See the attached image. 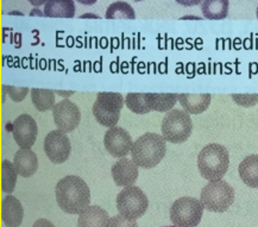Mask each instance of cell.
Returning <instances> with one entry per match:
<instances>
[{"instance_id": "1", "label": "cell", "mask_w": 258, "mask_h": 227, "mask_svg": "<svg viewBox=\"0 0 258 227\" xmlns=\"http://www.w3.org/2000/svg\"><path fill=\"white\" fill-rule=\"evenodd\" d=\"M56 201L63 212L68 214H81L91 203V190L81 177L66 176L55 188Z\"/></svg>"}, {"instance_id": "2", "label": "cell", "mask_w": 258, "mask_h": 227, "mask_svg": "<svg viewBox=\"0 0 258 227\" xmlns=\"http://www.w3.org/2000/svg\"><path fill=\"white\" fill-rule=\"evenodd\" d=\"M167 145L163 136L149 132L135 141L131 149L132 161L144 169L156 167L163 160Z\"/></svg>"}, {"instance_id": "3", "label": "cell", "mask_w": 258, "mask_h": 227, "mask_svg": "<svg viewBox=\"0 0 258 227\" xmlns=\"http://www.w3.org/2000/svg\"><path fill=\"white\" fill-rule=\"evenodd\" d=\"M230 166V155L220 144H208L198 156L200 175L208 181L221 180Z\"/></svg>"}, {"instance_id": "4", "label": "cell", "mask_w": 258, "mask_h": 227, "mask_svg": "<svg viewBox=\"0 0 258 227\" xmlns=\"http://www.w3.org/2000/svg\"><path fill=\"white\" fill-rule=\"evenodd\" d=\"M200 201L210 212H226L234 202V189L226 181H211L201 190Z\"/></svg>"}, {"instance_id": "5", "label": "cell", "mask_w": 258, "mask_h": 227, "mask_svg": "<svg viewBox=\"0 0 258 227\" xmlns=\"http://www.w3.org/2000/svg\"><path fill=\"white\" fill-rule=\"evenodd\" d=\"M125 99L120 93L101 92L98 93L97 100L93 105V114L95 119L102 126H115L120 118V111L123 110Z\"/></svg>"}, {"instance_id": "6", "label": "cell", "mask_w": 258, "mask_h": 227, "mask_svg": "<svg viewBox=\"0 0 258 227\" xmlns=\"http://www.w3.org/2000/svg\"><path fill=\"white\" fill-rule=\"evenodd\" d=\"M193 131L189 113L182 110H171L162 121V134L164 139L173 144L184 143Z\"/></svg>"}, {"instance_id": "7", "label": "cell", "mask_w": 258, "mask_h": 227, "mask_svg": "<svg viewBox=\"0 0 258 227\" xmlns=\"http://www.w3.org/2000/svg\"><path fill=\"white\" fill-rule=\"evenodd\" d=\"M204 205L200 200L190 196L177 199L170 208V220L177 227H195L201 221Z\"/></svg>"}, {"instance_id": "8", "label": "cell", "mask_w": 258, "mask_h": 227, "mask_svg": "<svg viewBox=\"0 0 258 227\" xmlns=\"http://www.w3.org/2000/svg\"><path fill=\"white\" fill-rule=\"evenodd\" d=\"M117 209L119 214L128 219H140L147 212L149 200L140 187L128 186L117 195Z\"/></svg>"}, {"instance_id": "9", "label": "cell", "mask_w": 258, "mask_h": 227, "mask_svg": "<svg viewBox=\"0 0 258 227\" xmlns=\"http://www.w3.org/2000/svg\"><path fill=\"white\" fill-rule=\"evenodd\" d=\"M44 153L50 162L55 164L64 163L69 159L72 151L71 140L67 133L61 130L51 131L47 137L44 138Z\"/></svg>"}, {"instance_id": "10", "label": "cell", "mask_w": 258, "mask_h": 227, "mask_svg": "<svg viewBox=\"0 0 258 227\" xmlns=\"http://www.w3.org/2000/svg\"><path fill=\"white\" fill-rule=\"evenodd\" d=\"M52 118L58 130L69 133L73 132L80 124L81 112L73 101L66 99L55 104L52 108Z\"/></svg>"}, {"instance_id": "11", "label": "cell", "mask_w": 258, "mask_h": 227, "mask_svg": "<svg viewBox=\"0 0 258 227\" xmlns=\"http://www.w3.org/2000/svg\"><path fill=\"white\" fill-rule=\"evenodd\" d=\"M104 144L107 153L115 159L126 156L128 153H131L134 145L130 133L119 126L108 127L105 133Z\"/></svg>"}, {"instance_id": "12", "label": "cell", "mask_w": 258, "mask_h": 227, "mask_svg": "<svg viewBox=\"0 0 258 227\" xmlns=\"http://www.w3.org/2000/svg\"><path fill=\"white\" fill-rule=\"evenodd\" d=\"M37 124L29 114H22L13 121V138L16 143L24 149H30L35 144L37 138Z\"/></svg>"}, {"instance_id": "13", "label": "cell", "mask_w": 258, "mask_h": 227, "mask_svg": "<svg viewBox=\"0 0 258 227\" xmlns=\"http://www.w3.org/2000/svg\"><path fill=\"white\" fill-rule=\"evenodd\" d=\"M112 177L119 187L134 186L138 177V166L134 161L121 157L111 169Z\"/></svg>"}, {"instance_id": "14", "label": "cell", "mask_w": 258, "mask_h": 227, "mask_svg": "<svg viewBox=\"0 0 258 227\" xmlns=\"http://www.w3.org/2000/svg\"><path fill=\"white\" fill-rule=\"evenodd\" d=\"M24 218V209L17 197L8 195L2 202V219L6 227H19Z\"/></svg>"}, {"instance_id": "15", "label": "cell", "mask_w": 258, "mask_h": 227, "mask_svg": "<svg viewBox=\"0 0 258 227\" xmlns=\"http://www.w3.org/2000/svg\"><path fill=\"white\" fill-rule=\"evenodd\" d=\"M13 166L18 175L31 177L38 169V159L31 149H19L13 157Z\"/></svg>"}, {"instance_id": "16", "label": "cell", "mask_w": 258, "mask_h": 227, "mask_svg": "<svg viewBox=\"0 0 258 227\" xmlns=\"http://www.w3.org/2000/svg\"><path fill=\"white\" fill-rule=\"evenodd\" d=\"M110 215L99 206H89L79 214L78 227H108Z\"/></svg>"}, {"instance_id": "17", "label": "cell", "mask_w": 258, "mask_h": 227, "mask_svg": "<svg viewBox=\"0 0 258 227\" xmlns=\"http://www.w3.org/2000/svg\"><path fill=\"white\" fill-rule=\"evenodd\" d=\"M178 101L189 114H200L210 107L211 94H178Z\"/></svg>"}, {"instance_id": "18", "label": "cell", "mask_w": 258, "mask_h": 227, "mask_svg": "<svg viewBox=\"0 0 258 227\" xmlns=\"http://www.w3.org/2000/svg\"><path fill=\"white\" fill-rule=\"evenodd\" d=\"M43 15L49 18H73L75 4L73 0H48L44 4Z\"/></svg>"}, {"instance_id": "19", "label": "cell", "mask_w": 258, "mask_h": 227, "mask_svg": "<svg viewBox=\"0 0 258 227\" xmlns=\"http://www.w3.org/2000/svg\"><path fill=\"white\" fill-rule=\"evenodd\" d=\"M239 176L250 188H258V155H250L239 164Z\"/></svg>"}, {"instance_id": "20", "label": "cell", "mask_w": 258, "mask_h": 227, "mask_svg": "<svg viewBox=\"0 0 258 227\" xmlns=\"http://www.w3.org/2000/svg\"><path fill=\"white\" fill-rule=\"evenodd\" d=\"M178 95L175 93H147V104L150 111L169 112L177 103Z\"/></svg>"}, {"instance_id": "21", "label": "cell", "mask_w": 258, "mask_h": 227, "mask_svg": "<svg viewBox=\"0 0 258 227\" xmlns=\"http://www.w3.org/2000/svg\"><path fill=\"white\" fill-rule=\"evenodd\" d=\"M229 0H204L203 15L206 19L211 21H219L224 19L229 15Z\"/></svg>"}, {"instance_id": "22", "label": "cell", "mask_w": 258, "mask_h": 227, "mask_svg": "<svg viewBox=\"0 0 258 227\" xmlns=\"http://www.w3.org/2000/svg\"><path fill=\"white\" fill-rule=\"evenodd\" d=\"M31 100L36 110L39 112L52 110L55 106L54 91L34 88V90H31Z\"/></svg>"}, {"instance_id": "23", "label": "cell", "mask_w": 258, "mask_h": 227, "mask_svg": "<svg viewBox=\"0 0 258 227\" xmlns=\"http://www.w3.org/2000/svg\"><path fill=\"white\" fill-rule=\"evenodd\" d=\"M17 183V172L13 163L8 160L2 162V190L6 194H11Z\"/></svg>"}, {"instance_id": "24", "label": "cell", "mask_w": 258, "mask_h": 227, "mask_svg": "<svg viewBox=\"0 0 258 227\" xmlns=\"http://www.w3.org/2000/svg\"><path fill=\"white\" fill-rule=\"evenodd\" d=\"M106 18L107 19H135V10L131 8L130 4L125 2H117L108 6L106 11Z\"/></svg>"}, {"instance_id": "25", "label": "cell", "mask_w": 258, "mask_h": 227, "mask_svg": "<svg viewBox=\"0 0 258 227\" xmlns=\"http://www.w3.org/2000/svg\"><path fill=\"white\" fill-rule=\"evenodd\" d=\"M128 110L136 114H147L150 111L147 104V93H128L125 98Z\"/></svg>"}, {"instance_id": "26", "label": "cell", "mask_w": 258, "mask_h": 227, "mask_svg": "<svg viewBox=\"0 0 258 227\" xmlns=\"http://www.w3.org/2000/svg\"><path fill=\"white\" fill-rule=\"evenodd\" d=\"M234 103L244 107H251L258 103V94H233Z\"/></svg>"}, {"instance_id": "27", "label": "cell", "mask_w": 258, "mask_h": 227, "mask_svg": "<svg viewBox=\"0 0 258 227\" xmlns=\"http://www.w3.org/2000/svg\"><path fill=\"white\" fill-rule=\"evenodd\" d=\"M3 90L10 95V98H11L13 101H17V103L24 100L26 94H28V92L30 91L29 88L26 87H12V86H3Z\"/></svg>"}, {"instance_id": "28", "label": "cell", "mask_w": 258, "mask_h": 227, "mask_svg": "<svg viewBox=\"0 0 258 227\" xmlns=\"http://www.w3.org/2000/svg\"><path fill=\"white\" fill-rule=\"evenodd\" d=\"M108 227H138V225L135 219H128L126 216L118 214L111 218Z\"/></svg>"}, {"instance_id": "29", "label": "cell", "mask_w": 258, "mask_h": 227, "mask_svg": "<svg viewBox=\"0 0 258 227\" xmlns=\"http://www.w3.org/2000/svg\"><path fill=\"white\" fill-rule=\"evenodd\" d=\"M32 227H55V225L48 219H38L37 221H35Z\"/></svg>"}, {"instance_id": "30", "label": "cell", "mask_w": 258, "mask_h": 227, "mask_svg": "<svg viewBox=\"0 0 258 227\" xmlns=\"http://www.w3.org/2000/svg\"><path fill=\"white\" fill-rule=\"evenodd\" d=\"M203 0H176V3L182 6H195L199 5Z\"/></svg>"}, {"instance_id": "31", "label": "cell", "mask_w": 258, "mask_h": 227, "mask_svg": "<svg viewBox=\"0 0 258 227\" xmlns=\"http://www.w3.org/2000/svg\"><path fill=\"white\" fill-rule=\"evenodd\" d=\"M47 2H48V0H29L30 4L36 6V8H38V6L44 5Z\"/></svg>"}, {"instance_id": "32", "label": "cell", "mask_w": 258, "mask_h": 227, "mask_svg": "<svg viewBox=\"0 0 258 227\" xmlns=\"http://www.w3.org/2000/svg\"><path fill=\"white\" fill-rule=\"evenodd\" d=\"M77 2L81 3L82 5H87V6H89V5H93V4H95V3H97L98 0H77Z\"/></svg>"}, {"instance_id": "33", "label": "cell", "mask_w": 258, "mask_h": 227, "mask_svg": "<svg viewBox=\"0 0 258 227\" xmlns=\"http://www.w3.org/2000/svg\"><path fill=\"white\" fill-rule=\"evenodd\" d=\"M134 2H142V0H134Z\"/></svg>"}, {"instance_id": "34", "label": "cell", "mask_w": 258, "mask_h": 227, "mask_svg": "<svg viewBox=\"0 0 258 227\" xmlns=\"http://www.w3.org/2000/svg\"><path fill=\"white\" fill-rule=\"evenodd\" d=\"M257 18H258V8H257Z\"/></svg>"}, {"instance_id": "35", "label": "cell", "mask_w": 258, "mask_h": 227, "mask_svg": "<svg viewBox=\"0 0 258 227\" xmlns=\"http://www.w3.org/2000/svg\"><path fill=\"white\" fill-rule=\"evenodd\" d=\"M168 227H177V226H168Z\"/></svg>"}]
</instances>
